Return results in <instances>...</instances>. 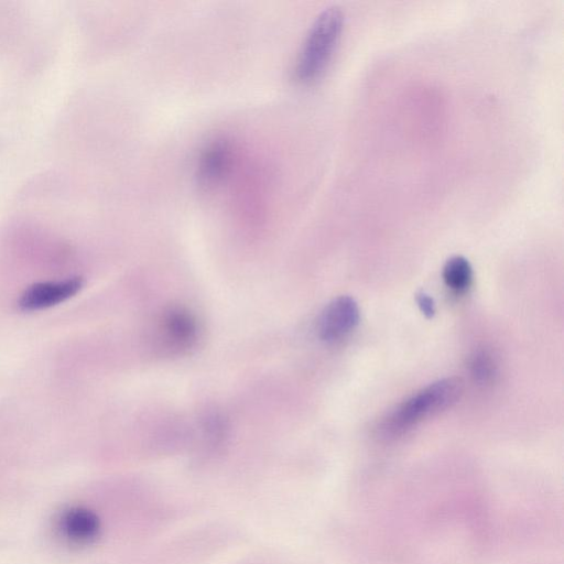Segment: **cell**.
Wrapping results in <instances>:
<instances>
[{"mask_svg":"<svg viewBox=\"0 0 564 564\" xmlns=\"http://www.w3.org/2000/svg\"><path fill=\"white\" fill-rule=\"evenodd\" d=\"M155 333L161 349L172 355H182L197 344L199 325L188 308L173 305L161 313Z\"/></svg>","mask_w":564,"mask_h":564,"instance_id":"3","label":"cell"},{"mask_svg":"<svg viewBox=\"0 0 564 564\" xmlns=\"http://www.w3.org/2000/svg\"><path fill=\"white\" fill-rule=\"evenodd\" d=\"M462 391V381L455 377L430 383L392 410L381 421L378 431L383 437H397L424 419L452 406Z\"/></svg>","mask_w":564,"mask_h":564,"instance_id":"1","label":"cell"},{"mask_svg":"<svg viewBox=\"0 0 564 564\" xmlns=\"http://www.w3.org/2000/svg\"><path fill=\"white\" fill-rule=\"evenodd\" d=\"M415 300L423 315H425L426 317L434 316L435 302L429 294L421 292L416 295Z\"/></svg>","mask_w":564,"mask_h":564,"instance_id":"10","label":"cell"},{"mask_svg":"<svg viewBox=\"0 0 564 564\" xmlns=\"http://www.w3.org/2000/svg\"><path fill=\"white\" fill-rule=\"evenodd\" d=\"M443 281L454 293L466 292L473 281V269L469 261L463 256L449 258L443 268Z\"/></svg>","mask_w":564,"mask_h":564,"instance_id":"9","label":"cell"},{"mask_svg":"<svg viewBox=\"0 0 564 564\" xmlns=\"http://www.w3.org/2000/svg\"><path fill=\"white\" fill-rule=\"evenodd\" d=\"M234 145L225 137L209 139L199 150L195 176L205 189L215 188L229 174L234 164Z\"/></svg>","mask_w":564,"mask_h":564,"instance_id":"4","label":"cell"},{"mask_svg":"<svg viewBox=\"0 0 564 564\" xmlns=\"http://www.w3.org/2000/svg\"><path fill=\"white\" fill-rule=\"evenodd\" d=\"M360 311L356 300L341 295L332 300L322 311L317 321L321 340L335 344L347 337L358 325Z\"/></svg>","mask_w":564,"mask_h":564,"instance_id":"5","label":"cell"},{"mask_svg":"<svg viewBox=\"0 0 564 564\" xmlns=\"http://www.w3.org/2000/svg\"><path fill=\"white\" fill-rule=\"evenodd\" d=\"M468 371L477 384L488 386L494 383L499 373L497 356L489 348H477L469 357Z\"/></svg>","mask_w":564,"mask_h":564,"instance_id":"8","label":"cell"},{"mask_svg":"<svg viewBox=\"0 0 564 564\" xmlns=\"http://www.w3.org/2000/svg\"><path fill=\"white\" fill-rule=\"evenodd\" d=\"M344 13L330 6L318 13L307 30L295 58L293 74L300 83H311L327 67L339 42Z\"/></svg>","mask_w":564,"mask_h":564,"instance_id":"2","label":"cell"},{"mask_svg":"<svg viewBox=\"0 0 564 564\" xmlns=\"http://www.w3.org/2000/svg\"><path fill=\"white\" fill-rule=\"evenodd\" d=\"M59 536L72 546H87L100 534V521L97 514L83 507L63 510L56 521Z\"/></svg>","mask_w":564,"mask_h":564,"instance_id":"6","label":"cell"},{"mask_svg":"<svg viewBox=\"0 0 564 564\" xmlns=\"http://www.w3.org/2000/svg\"><path fill=\"white\" fill-rule=\"evenodd\" d=\"M79 276L59 282H40L28 288L18 301L23 312L39 311L51 307L75 295L83 286Z\"/></svg>","mask_w":564,"mask_h":564,"instance_id":"7","label":"cell"}]
</instances>
